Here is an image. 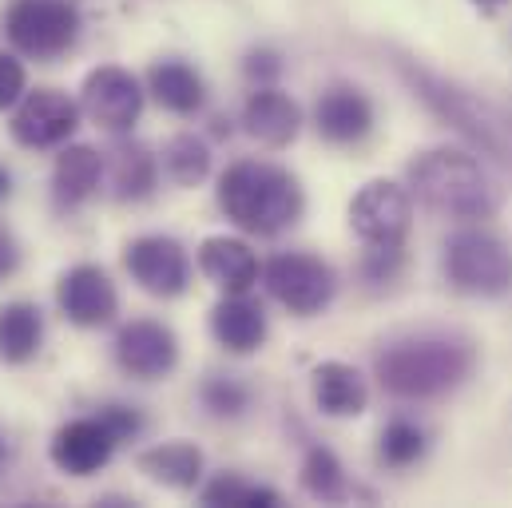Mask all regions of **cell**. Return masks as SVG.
Listing matches in <instances>:
<instances>
[{"label":"cell","mask_w":512,"mask_h":508,"mask_svg":"<svg viewBox=\"0 0 512 508\" xmlns=\"http://www.w3.org/2000/svg\"><path fill=\"white\" fill-rule=\"evenodd\" d=\"M116 362L120 370L135 381H159L167 378L179 362V342L175 334L163 326V322H151V318H139L120 326L116 334Z\"/></svg>","instance_id":"obj_14"},{"label":"cell","mask_w":512,"mask_h":508,"mask_svg":"<svg viewBox=\"0 0 512 508\" xmlns=\"http://www.w3.org/2000/svg\"><path fill=\"white\" fill-rule=\"evenodd\" d=\"M100 179H104L100 151L88 147V143H68L56 155V167H52V199H56V207L60 211L84 207L100 191Z\"/></svg>","instance_id":"obj_16"},{"label":"cell","mask_w":512,"mask_h":508,"mask_svg":"<svg viewBox=\"0 0 512 508\" xmlns=\"http://www.w3.org/2000/svg\"><path fill=\"white\" fill-rule=\"evenodd\" d=\"M302 489L314 497V501H346L350 497V481H346V469L342 461L314 445L306 457H302Z\"/></svg>","instance_id":"obj_25"},{"label":"cell","mask_w":512,"mask_h":508,"mask_svg":"<svg viewBox=\"0 0 512 508\" xmlns=\"http://www.w3.org/2000/svg\"><path fill=\"white\" fill-rule=\"evenodd\" d=\"M100 417L108 421V429H112L120 441L139 437V429H143V417H139L131 405H100Z\"/></svg>","instance_id":"obj_32"},{"label":"cell","mask_w":512,"mask_h":508,"mask_svg":"<svg viewBox=\"0 0 512 508\" xmlns=\"http://www.w3.org/2000/svg\"><path fill=\"white\" fill-rule=\"evenodd\" d=\"M120 437L108 429V421L96 413V417H76L68 425H60L52 433V445H48V457L60 473L68 477H92L100 473L112 453H116Z\"/></svg>","instance_id":"obj_13"},{"label":"cell","mask_w":512,"mask_h":508,"mask_svg":"<svg viewBox=\"0 0 512 508\" xmlns=\"http://www.w3.org/2000/svg\"><path fill=\"white\" fill-rule=\"evenodd\" d=\"M16 266H20V251H16V239L0 227V282L4 278H12L16 274Z\"/></svg>","instance_id":"obj_34"},{"label":"cell","mask_w":512,"mask_h":508,"mask_svg":"<svg viewBox=\"0 0 512 508\" xmlns=\"http://www.w3.org/2000/svg\"><path fill=\"white\" fill-rule=\"evenodd\" d=\"M397 72L401 80L413 88V96L441 120L449 124L469 147H477L481 155H489L493 163L512 167V116L505 108H497L493 100L461 88L457 80L437 76L433 68L417 64L413 56H397Z\"/></svg>","instance_id":"obj_1"},{"label":"cell","mask_w":512,"mask_h":508,"mask_svg":"<svg viewBox=\"0 0 512 508\" xmlns=\"http://www.w3.org/2000/svg\"><path fill=\"white\" fill-rule=\"evenodd\" d=\"M108 171H112V195L120 203H143L151 199L155 183H159V167H155V155L135 143V139H116V147L108 151Z\"/></svg>","instance_id":"obj_21"},{"label":"cell","mask_w":512,"mask_h":508,"mask_svg":"<svg viewBox=\"0 0 512 508\" xmlns=\"http://www.w3.org/2000/svg\"><path fill=\"white\" fill-rule=\"evenodd\" d=\"M163 167H167L171 183H179V187H199V183L211 175V151H207L203 139H195V135L183 131V135L167 139V147H163Z\"/></svg>","instance_id":"obj_26"},{"label":"cell","mask_w":512,"mask_h":508,"mask_svg":"<svg viewBox=\"0 0 512 508\" xmlns=\"http://www.w3.org/2000/svg\"><path fill=\"white\" fill-rule=\"evenodd\" d=\"M374 366L393 397L433 401L469 381L477 366V350L457 334H413V338L389 342Z\"/></svg>","instance_id":"obj_2"},{"label":"cell","mask_w":512,"mask_h":508,"mask_svg":"<svg viewBox=\"0 0 512 508\" xmlns=\"http://www.w3.org/2000/svg\"><path fill=\"white\" fill-rule=\"evenodd\" d=\"M314 127L326 143H358L370 135L374 127V104L366 100V92L350 88V84H334L330 92H322L318 108H314Z\"/></svg>","instance_id":"obj_15"},{"label":"cell","mask_w":512,"mask_h":508,"mask_svg":"<svg viewBox=\"0 0 512 508\" xmlns=\"http://www.w3.org/2000/svg\"><path fill=\"white\" fill-rule=\"evenodd\" d=\"M314 401L326 417H358L370 401L366 378L346 362H322L314 370Z\"/></svg>","instance_id":"obj_22"},{"label":"cell","mask_w":512,"mask_h":508,"mask_svg":"<svg viewBox=\"0 0 512 508\" xmlns=\"http://www.w3.org/2000/svg\"><path fill=\"white\" fill-rule=\"evenodd\" d=\"M20 96H24V64L16 56L0 52V112L20 104Z\"/></svg>","instance_id":"obj_30"},{"label":"cell","mask_w":512,"mask_h":508,"mask_svg":"<svg viewBox=\"0 0 512 508\" xmlns=\"http://www.w3.org/2000/svg\"><path fill=\"white\" fill-rule=\"evenodd\" d=\"M4 36L28 60H60L80 40V12L72 0H12L4 8Z\"/></svg>","instance_id":"obj_6"},{"label":"cell","mask_w":512,"mask_h":508,"mask_svg":"<svg viewBox=\"0 0 512 508\" xmlns=\"http://www.w3.org/2000/svg\"><path fill=\"white\" fill-rule=\"evenodd\" d=\"M219 207L223 215L247 231V235H282L286 227H294L302 219V187L290 171L274 167V163H235L223 171L219 179Z\"/></svg>","instance_id":"obj_4"},{"label":"cell","mask_w":512,"mask_h":508,"mask_svg":"<svg viewBox=\"0 0 512 508\" xmlns=\"http://www.w3.org/2000/svg\"><path fill=\"white\" fill-rule=\"evenodd\" d=\"M262 282H266L270 298L282 302L298 318L322 314L334 302V290H338V278H334V270L322 258L298 254V251L274 254L262 266Z\"/></svg>","instance_id":"obj_7"},{"label":"cell","mask_w":512,"mask_h":508,"mask_svg":"<svg viewBox=\"0 0 512 508\" xmlns=\"http://www.w3.org/2000/svg\"><path fill=\"white\" fill-rule=\"evenodd\" d=\"M128 274L155 298H179L191 286V258L167 235H143L124 251Z\"/></svg>","instance_id":"obj_11"},{"label":"cell","mask_w":512,"mask_h":508,"mask_svg":"<svg viewBox=\"0 0 512 508\" xmlns=\"http://www.w3.org/2000/svg\"><path fill=\"white\" fill-rule=\"evenodd\" d=\"M44 342V318L32 302H4L0 306V362L4 366H28L40 354Z\"/></svg>","instance_id":"obj_24"},{"label":"cell","mask_w":512,"mask_h":508,"mask_svg":"<svg viewBox=\"0 0 512 508\" xmlns=\"http://www.w3.org/2000/svg\"><path fill=\"white\" fill-rule=\"evenodd\" d=\"M199 270L227 294H247L258 282V258L243 239L211 235L199 247Z\"/></svg>","instance_id":"obj_18"},{"label":"cell","mask_w":512,"mask_h":508,"mask_svg":"<svg viewBox=\"0 0 512 508\" xmlns=\"http://www.w3.org/2000/svg\"><path fill=\"white\" fill-rule=\"evenodd\" d=\"M139 473H147L151 481L167 485V489H179V493H191L199 481H203V453L199 445L191 441H163V445H151L135 457Z\"/></svg>","instance_id":"obj_20"},{"label":"cell","mask_w":512,"mask_h":508,"mask_svg":"<svg viewBox=\"0 0 512 508\" xmlns=\"http://www.w3.org/2000/svg\"><path fill=\"white\" fill-rule=\"evenodd\" d=\"M477 4H501V0H477Z\"/></svg>","instance_id":"obj_36"},{"label":"cell","mask_w":512,"mask_h":508,"mask_svg":"<svg viewBox=\"0 0 512 508\" xmlns=\"http://www.w3.org/2000/svg\"><path fill=\"white\" fill-rule=\"evenodd\" d=\"M203 505H227V508H274L278 505V493L274 489H262V485H251L235 473L211 481L203 489Z\"/></svg>","instance_id":"obj_27"},{"label":"cell","mask_w":512,"mask_h":508,"mask_svg":"<svg viewBox=\"0 0 512 508\" xmlns=\"http://www.w3.org/2000/svg\"><path fill=\"white\" fill-rule=\"evenodd\" d=\"M445 278L469 298H501L512 290V247L481 227L457 231L445 243Z\"/></svg>","instance_id":"obj_5"},{"label":"cell","mask_w":512,"mask_h":508,"mask_svg":"<svg viewBox=\"0 0 512 508\" xmlns=\"http://www.w3.org/2000/svg\"><path fill=\"white\" fill-rule=\"evenodd\" d=\"M350 227L366 247H405L413 227V199L405 187L374 179L350 203Z\"/></svg>","instance_id":"obj_8"},{"label":"cell","mask_w":512,"mask_h":508,"mask_svg":"<svg viewBox=\"0 0 512 508\" xmlns=\"http://www.w3.org/2000/svg\"><path fill=\"white\" fill-rule=\"evenodd\" d=\"M243 127H247L251 139L266 143V147H286L302 127V112L286 92L258 88V92H251V100L243 108Z\"/></svg>","instance_id":"obj_19"},{"label":"cell","mask_w":512,"mask_h":508,"mask_svg":"<svg viewBox=\"0 0 512 508\" xmlns=\"http://www.w3.org/2000/svg\"><path fill=\"white\" fill-rule=\"evenodd\" d=\"M203 405L215 413V417H239L247 405H251V389L239 385L235 378H207L199 389Z\"/></svg>","instance_id":"obj_29"},{"label":"cell","mask_w":512,"mask_h":508,"mask_svg":"<svg viewBox=\"0 0 512 508\" xmlns=\"http://www.w3.org/2000/svg\"><path fill=\"white\" fill-rule=\"evenodd\" d=\"M401 270V247H370L366 262H362V274L370 282H393Z\"/></svg>","instance_id":"obj_31"},{"label":"cell","mask_w":512,"mask_h":508,"mask_svg":"<svg viewBox=\"0 0 512 508\" xmlns=\"http://www.w3.org/2000/svg\"><path fill=\"white\" fill-rule=\"evenodd\" d=\"M378 457H382L389 469L417 465L425 457V433L413 421H389L382 433V445H378Z\"/></svg>","instance_id":"obj_28"},{"label":"cell","mask_w":512,"mask_h":508,"mask_svg":"<svg viewBox=\"0 0 512 508\" xmlns=\"http://www.w3.org/2000/svg\"><path fill=\"white\" fill-rule=\"evenodd\" d=\"M80 127V108L56 92V88H36V92H24L16 112H12V139L28 151H48V147H60L68 143V135Z\"/></svg>","instance_id":"obj_9"},{"label":"cell","mask_w":512,"mask_h":508,"mask_svg":"<svg viewBox=\"0 0 512 508\" xmlns=\"http://www.w3.org/2000/svg\"><path fill=\"white\" fill-rule=\"evenodd\" d=\"M243 68H247V76H251V80H258V84L266 88V84L282 72V60H278V52H270V48H255V52L247 56V64H243Z\"/></svg>","instance_id":"obj_33"},{"label":"cell","mask_w":512,"mask_h":508,"mask_svg":"<svg viewBox=\"0 0 512 508\" xmlns=\"http://www.w3.org/2000/svg\"><path fill=\"white\" fill-rule=\"evenodd\" d=\"M56 302H60L64 318L72 326H80V330H100L120 310V294H116L112 278L100 266H92V262H80V266L60 274Z\"/></svg>","instance_id":"obj_12"},{"label":"cell","mask_w":512,"mask_h":508,"mask_svg":"<svg viewBox=\"0 0 512 508\" xmlns=\"http://www.w3.org/2000/svg\"><path fill=\"white\" fill-rule=\"evenodd\" d=\"M80 112L96 127L124 135L143 112V88L124 68H112V64L96 68V72H88V80L80 88Z\"/></svg>","instance_id":"obj_10"},{"label":"cell","mask_w":512,"mask_h":508,"mask_svg":"<svg viewBox=\"0 0 512 508\" xmlns=\"http://www.w3.org/2000/svg\"><path fill=\"white\" fill-rule=\"evenodd\" d=\"M147 88H151L155 104L167 108L171 116H195L203 108V96H207L199 72L191 64H183V60H159V64H151Z\"/></svg>","instance_id":"obj_23"},{"label":"cell","mask_w":512,"mask_h":508,"mask_svg":"<svg viewBox=\"0 0 512 508\" xmlns=\"http://www.w3.org/2000/svg\"><path fill=\"white\" fill-rule=\"evenodd\" d=\"M409 195L441 215V219H457V223H485L497 215L501 195L493 187V179L485 175V167L465 155V151H449V147H433L425 155H417L409 163Z\"/></svg>","instance_id":"obj_3"},{"label":"cell","mask_w":512,"mask_h":508,"mask_svg":"<svg viewBox=\"0 0 512 508\" xmlns=\"http://www.w3.org/2000/svg\"><path fill=\"white\" fill-rule=\"evenodd\" d=\"M8 195H12V175H8L4 167H0V203H4Z\"/></svg>","instance_id":"obj_35"},{"label":"cell","mask_w":512,"mask_h":508,"mask_svg":"<svg viewBox=\"0 0 512 508\" xmlns=\"http://www.w3.org/2000/svg\"><path fill=\"white\" fill-rule=\"evenodd\" d=\"M211 334L227 354H255L266 342V314L255 298L227 294L211 310Z\"/></svg>","instance_id":"obj_17"}]
</instances>
